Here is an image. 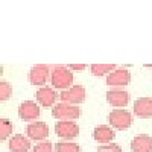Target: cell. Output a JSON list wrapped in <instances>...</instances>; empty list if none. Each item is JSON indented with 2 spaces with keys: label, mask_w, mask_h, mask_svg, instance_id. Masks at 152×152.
<instances>
[{
  "label": "cell",
  "mask_w": 152,
  "mask_h": 152,
  "mask_svg": "<svg viewBox=\"0 0 152 152\" xmlns=\"http://www.w3.org/2000/svg\"><path fill=\"white\" fill-rule=\"evenodd\" d=\"M50 84L56 90H69L73 87V73L69 67L66 66H55L52 69V75H50Z\"/></svg>",
  "instance_id": "cell-1"
},
{
  "label": "cell",
  "mask_w": 152,
  "mask_h": 152,
  "mask_svg": "<svg viewBox=\"0 0 152 152\" xmlns=\"http://www.w3.org/2000/svg\"><path fill=\"white\" fill-rule=\"evenodd\" d=\"M108 122L114 129H128L132 123V114L126 110H113L108 114Z\"/></svg>",
  "instance_id": "cell-2"
},
{
  "label": "cell",
  "mask_w": 152,
  "mask_h": 152,
  "mask_svg": "<svg viewBox=\"0 0 152 152\" xmlns=\"http://www.w3.org/2000/svg\"><path fill=\"white\" fill-rule=\"evenodd\" d=\"M52 116L58 120H75V119H78L81 116V110L76 105L61 102V104H56L53 107Z\"/></svg>",
  "instance_id": "cell-3"
},
{
  "label": "cell",
  "mask_w": 152,
  "mask_h": 152,
  "mask_svg": "<svg viewBox=\"0 0 152 152\" xmlns=\"http://www.w3.org/2000/svg\"><path fill=\"white\" fill-rule=\"evenodd\" d=\"M55 134L59 138H64L66 142H69L79 135V126L72 120H59L55 125Z\"/></svg>",
  "instance_id": "cell-4"
},
{
  "label": "cell",
  "mask_w": 152,
  "mask_h": 152,
  "mask_svg": "<svg viewBox=\"0 0 152 152\" xmlns=\"http://www.w3.org/2000/svg\"><path fill=\"white\" fill-rule=\"evenodd\" d=\"M85 97H87V91L82 85H73L69 90L61 91V94H59L61 102L72 104V105H78V104L84 102Z\"/></svg>",
  "instance_id": "cell-5"
},
{
  "label": "cell",
  "mask_w": 152,
  "mask_h": 152,
  "mask_svg": "<svg viewBox=\"0 0 152 152\" xmlns=\"http://www.w3.org/2000/svg\"><path fill=\"white\" fill-rule=\"evenodd\" d=\"M49 75H52L49 66H46V64H37V66H34L29 70V82L32 85H43L44 87V84L49 79Z\"/></svg>",
  "instance_id": "cell-6"
},
{
  "label": "cell",
  "mask_w": 152,
  "mask_h": 152,
  "mask_svg": "<svg viewBox=\"0 0 152 152\" xmlns=\"http://www.w3.org/2000/svg\"><path fill=\"white\" fill-rule=\"evenodd\" d=\"M35 97H37V102L41 107H55V102H56V99L59 96L55 91V88L49 87V85H44V87L37 90Z\"/></svg>",
  "instance_id": "cell-7"
},
{
  "label": "cell",
  "mask_w": 152,
  "mask_h": 152,
  "mask_svg": "<svg viewBox=\"0 0 152 152\" xmlns=\"http://www.w3.org/2000/svg\"><path fill=\"white\" fill-rule=\"evenodd\" d=\"M40 107L37 105V102L34 100H24V102L20 104L18 107V116L20 119L26 120V122H31V120H37L40 117Z\"/></svg>",
  "instance_id": "cell-8"
},
{
  "label": "cell",
  "mask_w": 152,
  "mask_h": 152,
  "mask_svg": "<svg viewBox=\"0 0 152 152\" xmlns=\"http://www.w3.org/2000/svg\"><path fill=\"white\" fill-rule=\"evenodd\" d=\"M107 100L113 107L123 108L129 104V93L122 90V88H113V90L107 91Z\"/></svg>",
  "instance_id": "cell-9"
},
{
  "label": "cell",
  "mask_w": 152,
  "mask_h": 152,
  "mask_svg": "<svg viewBox=\"0 0 152 152\" xmlns=\"http://www.w3.org/2000/svg\"><path fill=\"white\" fill-rule=\"evenodd\" d=\"M129 82H131V73L126 69H116L107 76V84L110 87L119 88V87H123V85H128Z\"/></svg>",
  "instance_id": "cell-10"
},
{
  "label": "cell",
  "mask_w": 152,
  "mask_h": 152,
  "mask_svg": "<svg viewBox=\"0 0 152 152\" xmlns=\"http://www.w3.org/2000/svg\"><path fill=\"white\" fill-rule=\"evenodd\" d=\"M26 134L31 140L35 142H44V138L49 135V126L44 122H32L28 125Z\"/></svg>",
  "instance_id": "cell-11"
},
{
  "label": "cell",
  "mask_w": 152,
  "mask_h": 152,
  "mask_svg": "<svg viewBox=\"0 0 152 152\" xmlns=\"http://www.w3.org/2000/svg\"><path fill=\"white\" fill-rule=\"evenodd\" d=\"M93 137L97 143L108 145V143H113L114 137H116V132H114V128H111L108 125H99L93 131Z\"/></svg>",
  "instance_id": "cell-12"
},
{
  "label": "cell",
  "mask_w": 152,
  "mask_h": 152,
  "mask_svg": "<svg viewBox=\"0 0 152 152\" xmlns=\"http://www.w3.org/2000/svg\"><path fill=\"white\" fill-rule=\"evenodd\" d=\"M134 114L137 117H152V97H138L134 102Z\"/></svg>",
  "instance_id": "cell-13"
},
{
  "label": "cell",
  "mask_w": 152,
  "mask_h": 152,
  "mask_svg": "<svg viewBox=\"0 0 152 152\" xmlns=\"http://www.w3.org/2000/svg\"><path fill=\"white\" fill-rule=\"evenodd\" d=\"M31 138L29 137H24L21 134L17 135H12L11 140L8 143V148L11 152H28L31 149Z\"/></svg>",
  "instance_id": "cell-14"
},
{
  "label": "cell",
  "mask_w": 152,
  "mask_h": 152,
  "mask_svg": "<svg viewBox=\"0 0 152 152\" xmlns=\"http://www.w3.org/2000/svg\"><path fill=\"white\" fill-rule=\"evenodd\" d=\"M132 152H152V137L146 134L135 135L131 142Z\"/></svg>",
  "instance_id": "cell-15"
},
{
  "label": "cell",
  "mask_w": 152,
  "mask_h": 152,
  "mask_svg": "<svg viewBox=\"0 0 152 152\" xmlns=\"http://www.w3.org/2000/svg\"><path fill=\"white\" fill-rule=\"evenodd\" d=\"M90 70L94 76H104V75H110L111 72L116 70V66L114 64H91Z\"/></svg>",
  "instance_id": "cell-16"
},
{
  "label": "cell",
  "mask_w": 152,
  "mask_h": 152,
  "mask_svg": "<svg viewBox=\"0 0 152 152\" xmlns=\"http://www.w3.org/2000/svg\"><path fill=\"white\" fill-rule=\"evenodd\" d=\"M56 152H81V148L75 142H58L55 145Z\"/></svg>",
  "instance_id": "cell-17"
},
{
  "label": "cell",
  "mask_w": 152,
  "mask_h": 152,
  "mask_svg": "<svg viewBox=\"0 0 152 152\" xmlns=\"http://www.w3.org/2000/svg\"><path fill=\"white\" fill-rule=\"evenodd\" d=\"M12 131H14V125L8 119H0V140H6Z\"/></svg>",
  "instance_id": "cell-18"
},
{
  "label": "cell",
  "mask_w": 152,
  "mask_h": 152,
  "mask_svg": "<svg viewBox=\"0 0 152 152\" xmlns=\"http://www.w3.org/2000/svg\"><path fill=\"white\" fill-rule=\"evenodd\" d=\"M12 94V87L6 81H0V100H8Z\"/></svg>",
  "instance_id": "cell-19"
},
{
  "label": "cell",
  "mask_w": 152,
  "mask_h": 152,
  "mask_svg": "<svg viewBox=\"0 0 152 152\" xmlns=\"http://www.w3.org/2000/svg\"><path fill=\"white\" fill-rule=\"evenodd\" d=\"M53 146L50 142L44 140V142H40V143H37V146L32 148V152H53Z\"/></svg>",
  "instance_id": "cell-20"
},
{
  "label": "cell",
  "mask_w": 152,
  "mask_h": 152,
  "mask_svg": "<svg viewBox=\"0 0 152 152\" xmlns=\"http://www.w3.org/2000/svg\"><path fill=\"white\" fill-rule=\"evenodd\" d=\"M97 152H122V148L117 143H108L97 148Z\"/></svg>",
  "instance_id": "cell-21"
},
{
  "label": "cell",
  "mask_w": 152,
  "mask_h": 152,
  "mask_svg": "<svg viewBox=\"0 0 152 152\" xmlns=\"http://www.w3.org/2000/svg\"><path fill=\"white\" fill-rule=\"evenodd\" d=\"M69 69L70 70H84L85 69V64H70Z\"/></svg>",
  "instance_id": "cell-22"
}]
</instances>
